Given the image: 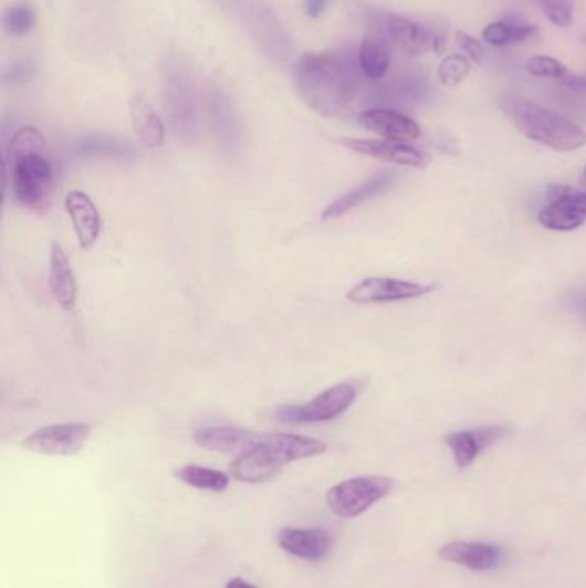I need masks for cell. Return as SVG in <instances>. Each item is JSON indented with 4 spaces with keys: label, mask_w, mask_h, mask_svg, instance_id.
Returning <instances> with one entry per match:
<instances>
[{
    "label": "cell",
    "mask_w": 586,
    "mask_h": 588,
    "mask_svg": "<svg viewBox=\"0 0 586 588\" xmlns=\"http://www.w3.org/2000/svg\"><path fill=\"white\" fill-rule=\"evenodd\" d=\"M278 544L297 559L318 563L331 554L334 540L324 528H282Z\"/></svg>",
    "instance_id": "17"
},
{
    "label": "cell",
    "mask_w": 586,
    "mask_h": 588,
    "mask_svg": "<svg viewBox=\"0 0 586 588\" xmlns=\"http://www.w3.org/2000/svg\"><path fill=\"white\" fill-rule=\"evenodd\" d=\"M504 435V427L485 426L471 430H461V432L448 433L443 438V442L451 449L456 466L458 469H468L485 449L492 448Z\"/></svg>",
    "instance_id": "14"
},
{
    "label": "cell",
    "mask_w": 586,
    "mask_h": 588,
    "mask_svg": "<svg viewBox=\"0 0 586 588\" xmlns=\"http://www.w3.org/2000/svg\"><path fill=\"white\" fill-rule=\"evenodd\" d=\"M356 154L367 155L374 159L386 160L402 167L425 169L430 164V155L414 145L393 141V139L344 138L339 141Z\"/></svg>",
    "instance_id": "13"
},
{
    "label": "cell",
    "mask_w": 586,
    "mask_h": 588,
    "mask_svg": "<svg viewBox=\"0 0 586 588\" xmlns=\"http://www.w3.org/2000/svg\"><path fill=\"white\" fill-rule=\"evenodd\" d=\"M243 23L247 24L251 36L259 43L260 51L266 57H271L282 66L293 61L296 46H294L290 31L272 9L266 8L262 2H257L244 15Z\"/></svg>",
    "instance_id": "10"
},
{
    "label": "cell",
    "mask_w": 586,
    "mask_h": 588,
    "mask_svg": "<svg viewBox=\"0 0 586 588\" xmlns=\"http://www.w3.org/2000/svg\"><path fill=\"white\" fill-rule=\"evenodd\" d=\"M585 221L583 213L576 212L559 198H548L547 206L538 212V222L551 231H575Z\"/></svg>",
    "instance_id": "25"
},
{
    "label": "cell",
    "mask_w": 586,
    "mask_h": 588,
    "mask_svg": "<svg viewBox=\"0 0 586 588\" xmlns=\"http://www.w3.org/2000/svg\"><path fill=\"white\" fill-rule=\"evenodd\" d=\"M499 105L502 113L516 126L517 132L536 144L563 154L579 150L586 145V132L582 126L535 102L507 95L501 98Z\"/></svg>",
    "instance_id": "3"
},
{
    "label": "cell",
    "mask_w": 586,
    "mask_h": 588,
    "mask_svg": "<svg viewBox=\"0 0 586 588\" xmlns=\"http://www.w3.org/2000/svg\"><path fill=\"white\" fill-rule=\"evenodd\" d=\"M129 114H132L133 132L136 138L148 148H158L166 138V128L158 114L155 113L150 102L142 95H135L129 101Z\"/></svg>",
    "instance_id": "23"
},
{
    "label": "cell",
    "mask_w": 586,
    "mask_h": 588,
    "mask_svg": "<svg viewBox=\"0 0 586 588\" xmlns=\"http://www.w3.org/2000/svg\"><path fill=\"white\" fill-rule=\"evenodd\" d=\"M43 147H45V138H43L42 133L33 126H27V128L18 129L12 135L8 148H6L4 160L15 159L21 155L39 154V151H43Z\"/></svg>",
    "instance_id": "29"
},
{
    "label": "cell",
    "mask_w": 586,
    "mask_h": 588,
    "mask_svg": "<svg viewBox=\"0 0 586 588\" xmlns=\"http://www.w3.org/2000/svg\"><path fill=\"white\" fill-rule=\"evenodd\" d=\"M76 151L83 157H114V159L133 157V148L126 141L102 135L88 136L77 141Z\"/></svg>",
    "instance_id": "27"
},
{
    "label": "cell",
    "mask_w": 586,
    "mask_h": 588,
    "mask_svg": "<svg viewBox=\"0 0 586 588\" xmlns=\"http://www.w3.org/2000/svg\"><path fill=\"white\" fill-rule=\"evenodd\" d=\"M482 39L486 45L505 49V46L526 45V43L535 42V40L541 39V33H538V28L533 27V24L523 23V21L514 20V18H505V20L486 24L482 31Z\"/></svg>",
    "instance_id": "24"
},
{
    "label": "cell",
    "mask_w": 586,
    "mask_h": 588,
    "mask_svg": "<svg viewBox=\"0 0 586 588\" xmlns=\"http://www.w3.org/2000/svg\"><path fill=\"white\" fill-rule=\"evenodd\" d=\"M203 101L207 119L220 150L231 157L240 154L244 141L243 120L231 93L220 83L209 82L205 86Z\"/></svg>",
    "instance_id": "9"
},
{
    "label": "cell",
    "mask_w": 586,
    "mask_h": 588,
    "mask_svg": "<svg viewBox=\"0 0 586 588\" xmlns=\"http://www.w3.org/2000/svg\"><path fill=\"white\" fill-rule=\"evenodd\" d=\"M582 181L586 182V167L585 170H583Z\"/></svg>",
    "instance_id": "41"
},
{
    "label": "cell",
    "mask_w": 586,
    "mask_h": 588,
    "mask_svg": "<svg viewBox=\"0 0 586 588\" xmlns=\"http://www.w3.org/2000/svg\"><path fill=\"white\" fill-rule=\"evenodd\" d=\"M439 556L443 561L464 566L471 571H492L502 563L501 547L483 542H451L440 547Z\"/></svg>",
    "instance_id": "18"
},
{
    "label": "cell",
    "mask_w": 586,
    "mask_h": 588,
    "mask_svg": "<svg viewBox=\"0 0 586 588\" xmlns=\"http://www.w3.org/2000/svg\"><path fill=\"white\" fill-rule=\"evenodd\" d=\"M563 86L572 90L576 93H586V76H578V74H569L566 82L563 83Z\"/></svg>",
    "instance_id": "39"
},
{
    "label": "cell",
    "mask_w": 586,
    "mask_h": 588,
    "mask_svg": "<svg viewBox=\"0 0 586 588\" xmlns=\"http://www.w3.org/2000/svg\"><path fill=\"white\" fill-rule=\"evenodd\" d=\"M436 284L417 283L394 277H367L347 291V302L356 305H386V303L408 302L436 291Z\"/></svg>",
    "instance_id": "12"
},
{
    "label": "cell",
    "mask_w": 586,
    "mask_h": 588,
    "mask_svg": "<svg viewBox=\"0 0 586 588\" xmlns=\"http://www.w3.org/2000/svg\"><path fill=\"white\" fill-rule=\"evenodd\" d=\"M394 181H396V175L389 172V170L372 176L370 179L359 185L358 188L347 191L346 195L337 198L336 201H332L331 206L325 207L324 212H322V221H334V219L346 216L347 212H352L356 207L367 203L372 198L386 193L390 186L394 185Z\"/></svg>",
    "instance_id": "20"
},
{
    "label": "cell",
    "mask_w": 586,
    "mask_h": 588,
    "mask_svg": "<svg viewBox=\"0 0 586 588\" xmlns=\"http://www.w3.org/2000/svg\"><path fill=\"white\" fill-rule=\"evenodd\" d=\"M554 27H572L575 21V0H533Z\"/></svg>",
    "instance_id": "32"
},
{
    "label": "cell",
    "mask_w": 586,
    "mask_h": 588,
    "mask_svg": "<svg viewBox=\"0 0 586 588\" xmlns=\"http://www.w3.org/2000/svg\"><path fill=\"white\" fill-rule=\"evenodd\" d=\"M217 2L224 11L231 12V14L238 15L240 20H243L257 0H217Z\"/></svg>",
    "instance_id": "36"
},
{
    "label": "cell",
    "mask_w": 586,
    "mask_h": 588,
    "mask_svg": "<svg viewBox=\"0 0 586 588\" xmlns=\"http://www.w3.org/2000/svg\"><path fill=\"white\" fill-rule=\"evenodd\" d=\"M456 45L459 46L461 54L470 59L473 64H482L483 59L486 57L485 45L480 40L464 33V31L456 33Z\"/></svg>",
    "instance_id": "34"
},
{
    "label": "cell",
    "mask_w": 586,
    "mask_h": 588,
    "mask_svg": "<svg viewBox=\"0 0 586 588\" xmlns=\"http://www.w3.org/2000/svg\"><path fill=\"white\" fill-rule=\"evenodd\" d=\"M164 104L170 132L179 144L193 145L200 126L197 88L185 62L170 55L164 66Z\"/></svg>",
    "instance_id": "4"
},
{
    "label": "cell",
    "mask_w": 586,
    "mask_h": 588,
    "mask_svg": "<svg viewBox=\"0 0 586 588\" xmlns=\"http://www.w3.org/2000/svg\"><path fill=\"white\" fill-rule=\"evenodd\" d=\"M548 198H559L566 206L586 217V193H583V191L569 190L566 186H551L548 188Z\"/></svg>",
    "instance_id": "35"
},
{
    "label": "cell",
    "mask_w": 586,
    "mask_h": 588,
    "mask_svg": "<svg viewBox=\"0 0 586 588\" xmlns=\"http://www.w3.org/2000/svg\"><path fill=\"white\" fill-rule=\"evenodd\" d=\"M226 588H257L255 585L248 584L243 578H234V580L229 581L226 585Z\"/></svg>",
    "instance_id": "40"
},
{
    "label": "cell",
    "mask_w": 586,
    "mask_h": 588,
    "mask_svg": "<svg viewBox=\"0 0 586 588\" xmlns=\"http://www.w3.org/2000/svg\"><path fill=\"white\" fill-rule=\"evenodd\" d=\"M358 59L353 62L334 52H308L296 64L300 97L324 117L346 113L362 88Z\"/></svg>",
    "instance_id": "1"
},
{
    "label": "cell",
    "mask_w": 586,
    "mask_h": 588,
    "mask_svg": "<svg viewBox=\"0 0 586 588\" xmlns=\"http://www.w3.org/2000/svg\"><path fill=\"white\" fill-rule=\"evenodd\" d=\"M393 487L394 482L387 476H353L328 489L325 501L339 518H358L372 506L386 500Z\"/></svg>",
    "instance_id": "7"
},
{
    "label": "cell",
    "mask_w": 586,
    "mask_h": 588,
    "mask_svg": "<svg viewBox=\"0 0 586 588\" xmlns=\"http://www.w3.org/2000/svg\"><path fill=\"white\" fill-rule=\"evenodd\" d=\"M64 207L73 222L80 248L88 252L97 244L102 234V216L97 206L85 191L73 190L64 198Z\"/></svg>",
    "instance_id": "16"
},
{
    "label": "cell",
    "mask_w": 586,
    "mask_h": 588,
    "mask_svg": "<svg viewBox=\"0 0 586 588\" xmlns=\"http://www.w3.org/2000/svg\"><path fill=\"white\" fill-rule=\"evenodd\" d=\"M176 479L189 487L200 489V491L224 492L229 487V475L213 469H205L198 464H186L182 469L174 472Z\"/></svg>",
    "instance_id": "26"
},
{
    "label": "cell",
    "mask_w": 586,
    "mask_h": 588,
    "mask_svg": "<svg viewBox=\"0 0 586 588\" xmlns=\"http://www.w3.org/2000/svg\"><path fill=\"white\" fill-rule=\"evenodd\" d=\"M362 14L370 24L372 31L383 35L389 45L396 46L409 57L442 51V39L437 35L436 31L409 20L406 15L375 11L370 8L363 9Z\"/></svg>",
    "instance_id": "6"
},
{
    "label": "cell",
    "mask_w": 586,
    "mask_h": 588,
    "mask_svg": "<svg viewBox=\"0 0 586 588\" xmlns=\"http://www.w3.org/2000/svg\"><path fill=\"white\" fill-rule=\"evenodd\" d=\"M49 286L55 302L64 309H73L77 300V283L70 256L59 243H52L49 259Z\"/></svg>",
    "instance_id": "21"
},
{
    "label": "cell",
    "mask_w": 586,
    "mask_h": 588,
    "mask_svg": "<svg viewBox=\"0 0 586 588\" xmlns=\"http://www.w3.org/2000/svg\"><path fill=\"white\" fill-rule=\"evenodd\" d=\"M526 71L532 76L542 77V80H554L563 85L566 82L572 71L564 66L563 62L557 59L548 57V55H536L526 62Z\"/></svg>",
    "instance_id": "31"
},
{
    "label": "cell",
    "mask_w": 586,
    "mask_h": 588,
    "mask_svg": "<svg viewBox=\"0 0 586 588\" xmlns=\"http://www.w3.org/2000/svg\"><path fill=\"white\" fill-rule=\"evenodd\" d=\"M359 71L368 82H380L387 76L390 70V45L383 35H378L375 31H370L362 45H359L358 54Z\"/></svg>",
    "instance_id": "22"
},
{
    "label": "cell",
    "mask_w": 586,
    "mask_h": 588,
    "mask_svg": "<svg viewBox=\"0 0 586 588\" xmlns=\"http://www.w3.org/2000/svg\"><path fill=\"white\" fill-rule=\"evenodd\" d=\"M327 444L321 439L297 435V433H272L262 435L255 445L243 451L229 464V472L240 482L262 484L274 479L290 463L322 456Z\"/></svg>",
    "instance_id": "2"
},
{
    "label": "cell",
    "mask_w": 586,
    "mask_h": 588,
    "mask_svg": "<svg viewBox=\"0 0 586 588\" xmlns=\"http://www.w3.org/2000/svg\"><path fill=\"white\" fill-rule=\"evenodd\" d=\"M90 435L92 426L88 423H52L30 433L21 441V448L43 456H74L85 449Z\"/></svg>",
    "instance_id": "11"
},
{
    "label": "cell",
    "mask_w": 586,
    "mask_h": 588,
    "mask_svg": "<svg viewBox=\"0 0 586 588\" xmlns=\"http://www.w3.org/2000/svg\"><path fill=\"white\" fill-rule=\"evenodd\" d=\"M471 70H473V62L470 59L464 57L463 54H451L440 62L439 70H437V80H439L440 85L454 88V86L461 85L470 76Z\"/></svg>",
    "instance_id": "28"
},
{
    "label": "cell",
    "mask_w": 586,
    "mask_h": 588,
    "mask_svg": "<svg viewBox=\"0 0 586 588\" xmlns=\"http://www.w3.org/2000/svg\"><path fill=\"white\" fill-rule=\"evenodd\" d=\"M262 439L260 433L241 427H203L195 432V442L216 453H243Z\"/></svg>",
    "instance_id": "19"
},
{
    "label": "cell",
    "mask_w": 586,
    "mask_h": 588,
    "mask_svg": "<svg viewBox=\"0 0 586 588\" xmlns=\"http://www.w3.org/2000/svg\"><path fill=\"white\" fill-rule=\"evenodd\" d=\"M332 0H305V14L312 20H318L327 12Z\"/></svg>",
    "instance_id": "37"
},
{
    "label": "cell",
    "mask_w": 586,
    "mask_h": 588,
    "mask_svg": "<svg viewBox=\"0 0 586 588\" xmlns=\"http://www.w3.org/2000/svg\"><path fill=\"white\" fill-rule=\"evenodd\" d=\"M35 76V64L31 59H20L4 73L6 85H27Z\"/></svg>",
    "instance_id": "33"
},
{
    "label": "cell",
    "mask_w": 586,
    "mask_h": 588,
    "mask_svg": "<svg viewBox=\"0 0 586 588\" xmlns=\"http://www.w3.org/2000/svg\"><path fill=\"white\" fill-rule=\"evenodd\" d=\"M359 395L356 382H339L328 387L321 395L310 399L305 405H291L275 410L279 422L291 426H306V423H322L336 420L353 407Z\"/></svg>",
    "instance_id": "8"
},
{
    "label": "cell",
    "mask_w": 586,
    "mask_h": 588,
    "mask_svg": "<svg viewBox=\"0 0 586 588\" xmlns=\"http://www.w3.org/2000/svg\"><path fill=\"white\" fill-rule=\"evenodd\" d=\"M359 124L368 132L383 136L384 139L409 144L420 138L421 128L417 120L393 108L374 107L363 111L358 116Z\"/></svg>",
    "instance_id": "15"
},
{
    "label": "cell",
    "mask_w": 586,
    "mask_h": 588,
    "mask_svg": "<svg viewBox=\"0 0 586 588\" xmlns=\"http://www.w3.org/2000/svg\"><path fill=\"white\" fill-rule=\"evenodd\" d=\"M6 181H11L14 197L31 210H45L55 190V170L43 151L4 160Z\"/></svg>",
    "instance_id": "5"
},
{
    "label": "cell",
    "mask_w": 586,
    "mask_h": 588,
    "mask_svg": "<svg viewBox=\"0 0 586 588\" xmlns=\"http://www.w3.org/2000/svg\"><path fill=\"white\" fill-rule=\"evenodd\" d=\"M36 24V12L28 2L11 6L4 12V30L12 36H24Z\"/></svg>",
    "instance_id": "30"
},
{
    "label": "cell",
    "mask_w": 586,
    "mask_h": 588,
    "mask_svg": "<svg viewBox=\"0 0 586 588\" xmlns=\"http://www.w3.org/2000/svg\"><path fill=\"white\" fill-rule=\"evenodd\" d=\"M572 306L586 324V290L572 294Z\"/></svg>",
    "instance_id": "38"
}]
</instances>
